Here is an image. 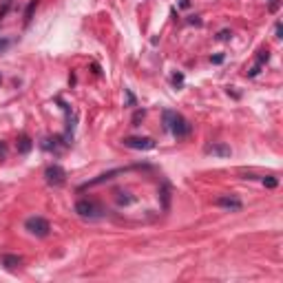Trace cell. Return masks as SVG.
<instances>
[{"instance_id": "obj_1", "label": "cell", "mask_w": 283, "mask_h": 283, "mask_svg": "<svg viewBox=\"0 0 283 283\" xmlns=\"http://www.w3.org/2000/svg\"><path fill=\"white\" fill-rule=\"evenodd\" d=\"M162 120H164L166 131H168L173 137H177V140H184V137L191 135L193 126L188 124V120L184 118V115L177 113V111H164Z\"/></svg>"}, {"instance_id": "obj_2", "label": "cell", "mask_w": 283, "mask_h": 283, "mask_svg": "<svg viewBox=\"0 0 283 283\" xmlns=\"http://www.w3.org/2000/svg\"><path fill=\"white\" fill-rule=\"evenodd\" d=\"M75 213L80 215V217L96 219V217H102L104 210H102V206H100L98 202H93V199H80V202L75 204Z\"/></svg>"}, {"instance_id": "obj_3", "label": "cell", "mask_w": 283, "mask_h": 283, "mask_svg": "<svg viewBox=\"0 0 283 283\" xmlns=\"http://www.w3.org/2000/svg\"><path fill=\"white\" fill-rule=\"evenodd\" d=\"M25 228L36 237H47L49 230H51V226H49V221L42 219V217H29L25 221Z\"/></svg>"}, {"instance_id": "obj_4", "label": "cell", "mask_w": 283, "mask_h": 283, "mask_svg": "<svg viewBox=\"0 0 283 283\" xmlns=\"http://www.w3.org/2000/svg\"><path fill=\"white\" fill-rule=\"evenodd\" d=\"M44 179H47L49 186H62L66 181V170L60 164H51L44 170Z\"/></svg>"}, {"instance_id": "obj_5", "label": "cell", "mask_w": 283, "mask_h": 283, "mask_svg": "<svg viewBox=\"0 0 283 283\" xmlns=\"http://www.w3.org/2000/svg\"><path fill=\"white\" fill-rule=\"evenodd\" d=\"M122 144L129 148H135V151H153L157 146V142L153 137H124Z\"/></svg>"}, {"instance_id": "obj_6", "label": "cell", "mask_w": 283, "mask_h": 283, "mask_svg": "<svg viewBox=\"0 0 283 283\" xmlns=\"http://www.w3.org/2000/svg\"><path fill=\"white\" fill-rule=\"evenodd\" d=\"M208 155H215V157H230L232 151L230 146H226V144L221 142H213V144H206V148H204Z\"/></svg>"}, {"instance_id": "obj_7", "label": "cell", "mask_w": 283, "mask_h": 283, "mask_svg": "<svg viewBox=\"0 0 283 283\" xmlns=\"http://www.w3.org/2000/svg\"><path fill=\"white\" fill-rule=\"evenodd\" d=\"M215 204H217L219 208H228V210H241V208H243V204H241L237 197H232V195H230V197H228V195H221Z\"/></svg>"}, {"instance_id": "obj_8", "label": "cell", "mask_w": 283, "mask_h": 283, "mask_svg": "<svg viewBox=\"0 0 283 283\" xmlns=\"http://www.w3.org/2000/svg\"><path fill=\"white\" fill-rule=\"evenodd\" d=\"M126 168H115V170H109V173H102V175H98L96 179H91L88 184H84L82 188H88V186H98V184H104V181H109V179H113L115 175H122Z\"/></svg>"}, {"instance_id": "obj_9", "label": "cell", "mask_w": 283, "mask_h": 283, "mask_svg": "<svg viewBox=\"0 0 283 283\" xmlns=\"http://www.w3.org/2000/svg\"><path fill=\"white\" fill-rule=\"evenodd\" d=\"M33 148V142H31V137H27V135H20V140H18V153L22 155H27Z\"/></svg>"}, {"instance_id": "obj_10", "label": "cell", "mask_w": 283, "mask_h": 283, "mask_svg": "<svg viewBox=\"0 0 283 283\" xmlns=\"http://www.w3.org/2000/svg\"><path fill=\"white\" fill-rule=\"evenodd\" d=\"M3 263L7 265V268H18V265H20V257H14V254H5V257H3Z\"/></svg>"}, {"instance_id": "obj_11", "label": "cell", "mask_w": 283, "mask_h": 283, "mask_svg": "<svg viewBox=\"0 0 283 283\" xmlns=\"http://www.w3.org/2000/svg\"><path fill=\"white\" fill-rule=\"evenodd\" d=\"M129 193H118V204L120 206H129V204L135 202V197H126Z\"/></svg>"}, {"instance_id": "obj_12", "label": "cell", "mask_w": 283, "mask_h": 283, "mask_svg": "<svg viewBox=\"0 0 283 283\" xmlns=\"http://www.w3.org/2000/svg\"><path fill=\"white\" fill-rule=\"evenodd\" d=\"M268 60H270V51H268V49H261V51H259V55H257V64L263 66L265 62H268Z\"/></svg>"}, {"instance_id": "obj_13", "label": "cell", "mask_w": 283, "mask_h": 283, "mask_svg": "<svg viewBox=\"0 0 283 283\" xmlns=\"http://www.w3.org/2000/svg\"><path fill=\"white\" fill-rule=\"evenodd\" d=\"M36 7H38V0H31L29 7H27V11H25V22L31 20V14H33V9H36Z\"/></svg>"}, {"instance_id": "obj_14", "label": "cell", "mask_w": 283, "mask_h": 283, "mask_svg": "<svg viewBox=\"0 0 283 283\" xmlns=\"http://www.w3.org/2000/svg\"><path fill=\"white\" fill-rule=\"evenodd\" d=\"M11 5H14V0H3V5H0V18L11 9Z\"/></svg>"}, {"instance_id": "obj_15", "label": "cell", "mask_w": 283, "mask_h": 283, "mask_svg": "<svg viewBox=\"0 0 283 283\" xmlns=\"http://www.w3.org/2000/svg\"><path fill=\"white\" fill-rule=\"evenodd\" d=\"M159 195H162V199H164V210H168V186H162V191H159Z\"/></svg>"}, {"instance_id": "obj_16", "label": "cell", "mask_w": 283, "mask_h": 283, "mask_svg": "<svg viewBox=\"0 0 283 283\" xmlns=\"http://www.w3.org/2000/svg\"><path fill=\"white\" fill-rule=\"evenodd\" d=\"M263 186L274 188V186H276V179H274V177H263Z\"/></svg>"}, {"instance_id": "obj_17", "label": "cell", "mask_w": 283, "mask_h": 283, "mask_svg": "<svg viewBox=\"0 0 283 283\" xmlns=\"http://www.w3.org/2000/svg\"><path fill=\"white\" fill-rule=\"evenodd\" d=\"M9 44H11V42L7 40V38H0V53H3V51H5V49H7V47H9Z\"/></svg>"}, {"instance_id": "obj_18", "label": "cell", "mask_w": 283, "mask_h": 283, "mask_svg": "<svg viewBox=\"0 0 283 283\" xmlns=\"http://www.w3.org/2000/svg\"><path fill=\"white\" fill-rule=\"evenodd\" d=\"M230 38H232L230 31H221V33H219V40H230Z\"/></svg>"}, {"instance_id": "obj_19", "label": "cell", "mask_w": 283, "mask_h": 283, "mask_svg": "<svg viewBox=\"0 0 283 283\" xmlns=\"http://www.w3.org/2000/svg\"><path fill=\"white\" fill-rule=\"evenodd\" d=\"M7 157V146L5 144H0V159H5Z\"/></svg>"}, {"instance_id": "obj_20", "label": "cell", "mask_w": 283, "mask_h": 283, "mask_svg": "<svg viewBox=\"0 0 283 283\" xmlns=\"http://www.w3.org/2000/svg\"><path fill=\"white\" fill-rule=\"evenodd\" d=\"M144 118V111H137V113H135V118H133V122H135V126H137V122H140Z\"/></svg>"}, {"instance_id": "obj_21", "label": "cell", "mask_w": 283, "mask_h": 283, "mask_svg": "<svg viewBox=\"0 0 283 283\" xmlns=\"http://www.w3.org/2000/svg\"><path fill=\"white\" fill-rule=\"evenodd\" d=\"M173 82H175V84H181V82H184V75H181V73H177V75L173 77Z\"/></svg>"}, {"instance_id": "obj_22", "label": "cell", "mask_w": 283, "mask_h": 283, "mask_svg": "<svg viewBox=\"0 0 283 283\" xmlns=\"http://www.w3.org/2000/svg\"><path fill=\"white\" fill-rule=\"evenodd\" d=\"M126 98H129V104H135V98H133L131 91H126Z\"/></svg>"}, {"instance_id": "obj_23", "label": "cell", "mask_w": 283, "mask_h": 283, "mask_svg": "<svg viewBox=\"0 0 283 283\" xmlns=\"http://www.w3.org/2000/svg\"><path fill=\"white\" fill-rule=\"evenodd\" d=\"M281 33H283V29H281V22H279V25H276V38H283Z\"/></svg>"}]
</instances>
